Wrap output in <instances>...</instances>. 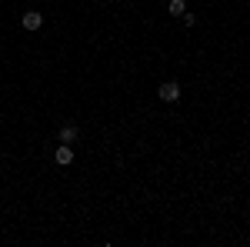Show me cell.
I'll list each match as a JSON object with an SVG mask.
<instances>
[{"label":"cell","instance_id":"cell-6","mask_svg":"<svg viewBox=\"0 0 250 247\" xmlns=\"http://www.w3.org/2000/svg\"><path fill=\"white\" fill-rule=\"evenodd\" d=\"M180 20H184V27H193V23H197V14H190V10H187Z\"/></svg>","mask_w":250,"mask_h":247},{"label":"cell","instance_id":"cell-2","mask_svg":"<svg viewBox=\"0 0 250 247\" xmlns=\"http://www.w3.org/2000/svg\"><path fill=\"white\" fill-rule=\"evenodd\" d=\"M20 27H23L27 34H37L40 27H43V14H40V10H23V14H20Z\"/></svg>","mask_w":250,"mask_h":247},{"label":"cell","instance_id":"cell-5","mask_svg":"<svg viewBox=\"0 0 250 247\" xmlns=\"http://www.w3.org/2000/svg\"><path fill=\"white\" fill-rule=\"evenodd\" d=\"M167 14H170V17H184V14H187V0H170V3H167Z\"/></svg>","mask_w":250,"mask_h":247},{"label":"cell","instance_id":"cell-1","mask_svg":"<svg viewBox=\"0 0 250 247\" xmlns=\"http://www.w3.org/2000/svg\"><path fill=\"white\" fill-rule=\"evenodd\" d=\"M180 94H184V87H180L177 80H164V84L157 87V97H160L164 104H177V100H180Z\"/></svg>","mask_w":250,"mask_h":247},{"label":"cell","instance_id":"cell-4","mask_svg":"<svg viewBox=\"0 0 250 247\" xmlns=\"http://www.w3.org/2000/svg\"><path fill=\"white\" fill-rule=\"evenodd\" d=\"M77 140H80V127L77 124H63V127H60L57 144H77Z\"/></svg>","mask_w":250,"mask_h":247},{"label":"cell","instance_id":"cell-3","mask_svg":"<svg viewBox=\"0 0 250 247\" xmlns=\"http://www.w3.org/2000/svg\"><path fill=\"white\" fill-rule=\"evenodd\" d=\"M54 164L57 167H70L74 164V144H57L54 147Z\"/></svg>","mask_w":250,"mask_h":247}]
</instances>
